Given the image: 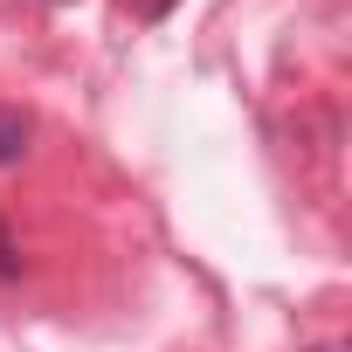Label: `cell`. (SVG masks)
<instances>
[{
	"label": "cell",
	"mask_w": 352,
	"mask_h": 352,
	"mask_svg": "<svg viewBox=\"0 0 352 352\" xmlns=\"http://www.w3.org/2000/svg\"><path fill=\"white\" fill-rule=\"evenodd\" d=\"M28 138H35V118L14 111V104H0V173L28 159Z\"/></svg>",
	"instance_id": "cell-1"
},
{
	"label": "cell",
	"mask_w": 352,
	"mask_h": 352,
	"mask_svg": "<svg viewBox=\"0 0 352 352\" xmlns=\"http://www.w3.org/2000/svg\"><path fill=\"white\" fill-rule=\"evenodd\" d=\"M118 8H131L138 21H166L173 8H180V0H118Z\"/></svg>",
	"instance_id": "cell-2"
},
{
	"label": "cell",
	"mask_w": 352,
	"mask_h": 352,
	"mask_svg": "<svg viewBox=\"0 0 352 352\" xmlns=\"http://www.w3.org/2000/svg\"><path fill=\"white\" fill-rule=\"evenodd\" d=\"M0 276H21V242L8 235V221H0Z\"/></svg>",
	"instance_id": "cell-3"
},
{
	"label": "cell",
	"mask_w": 352,
	"mask_h": 352,
	"mask_svg": "<svg viewBox=\"0 0 352 352\" xmlns=\"http://www.w3.org/2000/svg\"><path fill=\"white\" fill-rule=\"evenodd\" d=\"M318 352H331V345H318Z\"/></svg>",
	"instance_id": "cell-4"
}]
</instances>
